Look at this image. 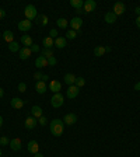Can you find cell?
<instances>
[{"label":"cell","mask_w":140,"mask_h":157,"mask_svg":"<svg viewBox=\"0 0 140 157\" xmlns=\"http://www.w3.org/2000/svg\"><path fill=\"white\" fill-rule=\"evenodd\" d=\"M46 122H48V119H46V117H44V115L38 119V124H39L41 126H45V125H46Z\"/></svg>","instance_id":"obj_34"},{"label":"cell","mask_w":140,"mask_h":157,"mask_svg":"<svg viewBox=\"0 0 140 157\" xmlns=\"http://www.w3.org/2000/svg\"><path fill=\"white\" fill-rule=\"evenodd\" d=\"M56 24H58V27L59 28H67V25H69V21L66 20V18H58V21H56Z\"/></svg>","instance_id":"obj_26"},{"label":"cell","mask_w":140,"mask_h":157,"mask_svg":"<svg viewBox=\"0 0 140 157\" xmlns=\"http://www.w3.org/2000/svg\"><path fill=\"white\" fill-rule=\"evenodd\" d=\"M136 25H137V28H140V16L136 18Z\"/></svg>","instance_id":"obj_43"},{"label":"cell","mask_w":140,"mask_h":157,"mask_svg":"<svg viewBox=\"0 0 140 157\" xmlns=\"http://www.w3.org/2000/svg\"><path fill=\"white\" fill-rule=\"evenodd\" d=\"M35 66H36V68H39V69L46 68V66H48V59H46V58H44V56L36 58V61H35Z\"/></svg>","instance_id":"obj_19"},{"label":"cell","mask_w":140,"mask_h":157,"mask_svg":"<svg viewBox=\"0 0 140 157\" xmlns=\"http://www.w3.org/2000/svg\"><path fill=\"white\" fill-rule=\"evenodd\" d=\"M86 84V80H84V77H77L76 79V83H74V86H77L79 89H81L83 86Z\"/></svg>","instance_id":"obj_32"},{"label":"cell","mask_w":140,"mask_h":157,"mask_svg":"<svg viewBox=\"0 0 140 157\" xmlns=\"http://www.w3.org/2000/svg\"><path fill=\"white\" fill-rule=\"evenodd\" d=\"M10 147H11V150H14V152H18V150L21 149V139L14 137L13 140H10Z\"/></svg>","instance_id":"obj_17"},{"label":"cell","mask_w":140,"mask_h":157,"mask_svg":"<svg viewBox=\"0 0 140 157\" xmlns=\"http://www.w3.org/2000/svg\"><path fill=\"white\" fill-rule=\"evenodd\" d=\"M10 104H11V107L14 109H21L23 107H24V100H21V98H18V97H14V98H11V101H10Z\"/></svg>","instance_id":"obj_9"},{"label":"cell","mask_w":140,"mask_h":157,"mask_svg":"<svg viewBox=\"0 0 140 157\" xmlns=\"http://www.w3.org/2000/svg\"><path fill=\"white\" fill-rule=\"evenodd\" d=\"M116 18H118V17H116L112 11H108L107 14H105V17H104L105 23H108V24H114V23L116 21Z\"/></svg>","instance_id":"obj_23"},{"label":"cell","mask_w":140,"mask_h":157,"mask_svg":"<svg viewBox=\"0 0 140 157\" xmlns=\"http://www.w3.org/2000/svg\"><path fill=\"white\" fill-rule=\"evenodd\" d=\"M49 90H51L53 94L60 93V90H62V83H60L59 80H51V83H49Z\"/></svg>","instance_id":"obj_7"},{"label":"cell","mask_w":140,"mask_h":157,"mask_svg":"<svg viewBox=\"0 0 140 157\" xmlns=\"http://www.w3.org/2000/svg\"><path fill=\"white\" fill-rule=\"evenodd\" d=\"M125 11H126V6H125L122 2H116V3L114 4V7H112V13H114L116 17L120 16V14H123Z\"/></svg>","instance_id":"obj_4"},{"label":"cell","mask_w":140,"mask_h":157,"mask_svg":"<svg viewBox=\"0 0 140 157\" xmlns=\"http://www.w3.org/2000/svg\"><path fill=\"white\" fill-rule=\"evenodd\" d=\"M135 90H136V91H140V81H137L136 84H135Z\"/></svg>","instance_id":"obj_42"},{"label":"cell","mask_w":140,"mask_h":157,"mask_svg":"<svg viewBox=\"0 0 140 157\" xmlns=\"http://www.w3.org/2000/svg\"><path fill=\"white\" fill-rule=\"evenodd\" d=\"M42 45H44L45 48H49V49H52V46L55 45V41L51 38V36H45L44 41H42Z\"/></svg>","instance_id":"obj_24"},{"label":"cell","mask_w":140,"mask_h":157,"mask_svg":"<svg viewBox=\"0 0 140 157\" xmlns=\"http://www.w3.org/2000/svg\"><path fill=\"white\" fill-rule=\"evenodd\" d=\"M76 13L77 14H81V13H84V10L83 8H79V10H76Z\"/></svg>","instance_id":"obj_47"},{"label":"cell","mask_w":140,"mask_h":157,"mask_svg":"<svg viewBox=\"0 0 140 157\" xmlns=\"http://www.w3.org/2000/svg\"><path fill=\"white\" fill-rule=\"evenodd\" d=\"M41 55H42L44 58H46V59H49V58L53 56V49L44 48V49H42V52H41Z\"/></svg>","instance_id":"obj_25"},{"label":"cell","mask_w":140,"mask_h":157,"mask_svg":"<svg viewBox=\"0 0 140 157\" xmlns=\"http://www.w3.org/2000/svg\"><path fill=\"white\" fill-rule=\"evenodd\" d=\"M49 129H51V133L53 136H60L63 133L64 129V124L62 119H53L51 124H49Z\"/></svg>","instance_id":"obj_1"},{"label":"cell","mask_w":140,"mask_h":157,"mask_svg":"<svg viewBox=\"0 0 140 157\" xmlns=\"http://www.w3.org/2000/svg\"><path fill=\"white\" fill-rule=\"evenodd\" d=\"M111 51H112L111 46H105V52H111Z\"/></svg>","instance_id":"obj_45"},{"label":"cell","mask_w":140,"mask_h":157,"mask_svg":"<svg viewBox=\"0 0 140 157\" xmlns=\"http://www.w3.org/2000/svg\"><path fill=\"white\" fill-rule=\"evenodd\" d=\"M70 4H72L76 10H79V8H83L84 2H81V0H70Z\"/></svg>","instance_id":"obj_29"},{"label":"cell","mask_w":140,"mask_h":157,"mask_svg":"<svg viewBox=\"0 0 140 157\" xmlns=\"http://www.w3.org/2000/svg\"><path fill=\"white\" fill-rule=\"evenodd\" d=\"M66 41H67V39L63 38V36H58V38L55 39V46H56V48H59V49H63L64 46H66V44H67Z\"/></svg>","instance_id":"obj_20"},{"label":"cell","mask_w":140,"mask_h":157,"mask_svg":"<svg viewBox=\"0 0 140 157\" xmlns=\"http://www.w3.org/2000/svg\"><path fill=\"white\" fill-rule=\"evenodd\" d=\"M56 63H58V61H56L55 56H52V58H49L48 59V66H55Z\"/></svg>","instance_id":"obj_36"},{"label":"cell","mask_w":140,"mask_h":157,"mask_svg":"<svg viewBox=\"0 0 140 157\" xmlns=\"http://www.w3.org/2000/svg\"><path fill=\"white\" fill-rule=\"evenodd\" d=\"M31 27H32V23L30 20H23V21H20V23H18V30H20V31H23V32L30 31V30H31Z\"/></svg>","instance_id":"obj_12"},{"label":"cell","mask_w":140,"mask_h":157,"mask_svg":"<svg viewBox=\"0 0 140 157\" xmlns=\"http://www.w3.org/2000/svg\"><path fill=\"white\" fill-rule=\"evenodd\" d=\"M27 149H28V152H30V153H32V154L39 153V152H38V150H39V145H38V142H36V140L28 142Z\"/></svg>","instance_id":"obj_13"},{"label":"cell","mask_w":140,"mask_h":157,"mask_svg":"<svg viewBox=\"0 0 140 157\" xmlns=\"http://www.w3.org/2000/svg\"><path fill=\"white\" fill-rule=\"evenodd\" d=\"M31 114L35 119H39V118L44 115V114H42V108H41L39 105H34V107L31 108Z\"/></svg>","instance_id":"obj_16"},{"label":"cell","mask_w":140,"mask_h":157,"mask_svg":"<svg viewBox=\"0 0 140 157\" xmlns=\"http://www.w3.org/2000/svg\"><path fill=\"white\" fill-rule=\"evenodd\" d=\"M77 122V115L76 114H66L64 115V118H63V124L64 125H69V126H72V125H74Z\"/></svg>","instance_id":"obj_6"},{"label":"cell","mask_w":140,"mask_h":157,"mask_svg":"<svg viewBox=\"0 0 140 157\" xmlns=\"http://www.w3.org/2000/svg\"><path fill=\"white\" fill-rule=\"evenodd\" d=\"M34 157H44V154H41V153H36V154H34Z\"/></svg>","instance_id":"obj_48"},{"label":"cell","mask_w":140,"mask_h":157,"mask_svg":"<svg viewBox=\"0 0 140 157\" xmlns=\"http://www.w3.org/2000/svg\"><path fill=\"white\" fill-rule=\"evenodd\" d=\"M64 102V97L62 96L60 93H56L52 96V98H51V104H52L53 108H59V107H62Z\"/></svg>","instance_id":"obj_3"},{"label":"cell","mask_w":140,"mask_h":157,"mask_svg":"<svg viewBox=\"0 0 140 157\" xmlns=\"http://www.w3.org/2000/svg\"><path fill=\"white\" fill-rule=\"evenodd\" d=\"M97 7V3L95 0H87V2H84V6H83V10L86 14H88V13L94 11Z\"/></svg>","instance_id":"obj_5"},{"label":"cell","mask_w":140,"mask_h":157,"mask_svg":"<svg viewBox=\"0 0 140 157\" xmlns=\"http://www.w3.org/2000/svg\"><path fill=\"white\" fill-rule=\"evenodd\" d=\"M21 44L24 45L25 48H31V45L34 44V42H32V38L30 35H23L21 36Z\"/></svg>","instance_id":"obj_21"},{"label":"cell","mask_w":140,"mask_h":157,"mask_svg":"<svg viewBox=\"0 0 140 157\" xmlns=\"http://www.w3.org/2000/svg\"><path fill=\"white\" fill-rule=\"evenodd\" d=\"M3 39L7 42V44H11L13 41H14V34H13L10 30H7V31L3 32Z\"/></svg>","instance_id":"obj_22"},{"label":"cell","mask_w":140,"mask_h":157,"mask_svg":"<svg viewBox=\"0 0 140 157\" xmlns=\"http://www.w3.org/2000/svg\"><path fill=\"white\" fill-rule=\"evenodd\" d=\"M105 53V46H95L94 48V55L95 56H104Z\"/></svg>","instance_id":"obj_28"},{"label":"cell","mask_w":140,"mask_h":157,"mask_svg":"<svg viewBox=\"0 0 140 157\" xmlns=\"http://www.w3.org/2000/svg\"><path fill=\"white\" fill-rule=\"evenodd\" d=\"M8 49H10V52H20V45L16 41H13L11 44H8Z\"/></svg>","instance_id":"obj_27"},{"label":"cell","mask_w":140,"mask_h":157,"mask_svg":"<svg viewBox=\"0 0 140 157\" xmlns=\"http://www.w3.org/2000/svg\"><path fill=\"white\" fill-rule=\"evenodd\" d=\"M31 49L30 48H21L20 49V59L21 61H27V59H30V56H31Z\"/></svg>","instance_id":"obj_15"},{"label":"cell","mask_w":140,"mask_h":157,"mask_svg":"<svg viewBox=\"0 0 140 157\" xmlns=\"http://www.w3.org/2000/svg\"><path fill=\"white\" fill-rule=\"evenodd\" d=\"M135 13L137 14V17L140 16V7H136V10H135Z\"/></svg>","instance_id":"obj_44"},{"label":"cell","mask_w":140,"mask_h":157,"mask_svg":"<svg viewBox=\"0 0 140 157\" xmlns=\"http://www.w3.org/2000/svg\"><path fill=\"white\" fill-rule=\"evenodd\" d=\"M2 125H3V117L0 115V128H2Z\"/></svg>","instance_id":"obj_49"},{"label":"cell","mask_w":140,"mask_h":157,"mask_svg":"<svg viewBox=\"0 0 140 157\" xmlns=\"http://www.w3.org/2000/svg\"><path fill=\"white\" fill-rule=\"evenodd\" d=\"M0 156H2V150H0Z\"/></svg>","instance_id":"obj_50"},{"label":"cell","mask_w":140,"mask_h":157,"mask_svg":"<svg viewBox=\"0 0 140 157\" xmlns=\"http://www.w3.org/2000/svg\"><path fill=\"white\" fill-rule=\"evenodd\" d=\"M36 124H38V119H35L34 117H28V118H25V122H24V126H25V129H34L36 126Z\"/></svg>","instance_id":"obj_10"},{"label":"cell","mask_w":140,"mask_h":157,"mask_svg":"<svg viewBox=\"0 0 140 157\" xmlns=\"http://www.w3.org/2000/svg\"><path fill=\"white\" fill-rule=\"evenodd\" d=\"M34 79H35L36 81H39L41 79H42V73H41V72H36L35 74H34Z\"/></svg>","instance_id":"obj_39"},{"label":"cell","mask_w":140,"mask_h":157,"mask_svg":"<svg viewBox=\"0 0 140 157\" xmlns=\"http://www.w3.org/2000/svg\"><path fill=\"white\" fill-rule=\"evenodd\" d=\"M4 17H6V11L3 8H0V18H4Z\"/></svg>","instance_id":"obj_41"},{"label":"cell","mask_w":140,"mask_h":157,"mask_svg":"<svg viewBox=\"0 0 140 157\" xmlns=\"http://www.w3.org/2000/svg\"><path fill=\"white\" fill-rule=\"evenodd\" d=\"M76 36H77V31H74V30H69L66 32V39H74Z\"/></svg>","instance_id":"obj_31"},{"label":"cell","mask_w":140,"mask_h":157,"mask_svg":"<svg viewBox=\"0 0 140 157\" xmlns=\"http://www.w3.org/2000/svg\"><path fill=\"white\" fill-rule=\"evenodd\" d=\"M81 25H83V21H81L80 17H74V18H72V20H70V28L74 30V31L80 30Z\"/></svg>","instance_id":"obj_11"},{"label":"cell","mask_w":140,"mask_h":157,"mask_svg":"<svg viewBox=\"0 0 140 157\" xmlns=\"http://www.w3.org/2000/svg\"><path fill=\"white\" fill-rule=\"evenodd\" d=\"M79 93H80V89L77 87V86H69L67 91H66V96L69 97V98H76L77 96H79Z\"/></svg>","instance_id":"obj_8"},{"label":"cell","mask_w":140,"mask_h":157,"mask_svg":"<svg viewBox=\"0 0 140 157\" xmlns=\"http://www.w3.org/2000/svg\"><path fill=\"white\" fill-rule=\"evenodd\" d=\"M25 90H27V84L25 83H20L18 84V91L20 93H25Z\"/></svg>","instance_id":"obj_35"},{"label":"cell","mask_w":140,"mask_h":157,"mask_svg":"<svg viewBox=\"0 0 140 157\" xmlns=\"http://www.w3.org/2000/svg\"><path fill=\"white\" fill-rule=\"evenodd\" d=\"M41 80H42V81H45V83H46V81L49 80V76H48V74H42V79H41Z\"/></svg>","instance_id":"obj_40"},{"label":"cell","mask_w":140,"mask_h":157,"mask_svg":"<svg viewBox=\"0 0 140 157\" xmlns=\"http://www.w3.org/2000/svg\"><path fill=\"white\" fill-rule=\"evenodd\" d=\"M35 90H36V93H38V94H44V93H46L48 86H46L45 81L39 80V81H36V83H35Z\"/></svg>","instance_id":"obj_14"},{"label":"cell","mask_w":140,"mask_h":157,"mask_svg":"<svg viewBox=\"0 0 140 157\" xmlns=\"http://www.w3.org/2000/svg\"><path fill=\"white\" fill-rule=\"evenodd\" d=\"M76 79L77 77L73 74V73H67V74H64V77H63V80H64V83L67 86H73L74 83H76Z\"/></svg>","instance_id":"obj_18"},{"label":"cell","mask_w":140,"mask_h":157,"mask_svg":"<svg viewBox=\"0 0 140 157\" xmlns=\"http://www.w3.org/2000/svg\"><path fill=\"white\" fill-rule=\"evenodd\" d=\"M24 14H25V20L32 21L34 18H36V17H38L36 7H35V6H32V4H28L27 7H25V10H24Z\"/></svg>","instance_id":"obj_2"},{"label":"cell","mask_w":140,"mask_h":157,"mask_svg":"<svg viewBox=\"0 0 140 157\" xmlns=\"http://www.w3.org/2000/svg\"><path fill=\"white\" fill-rule=\"evenodd\" d=\"M49 36H51L52 39H53V38L56 39V38H58V30H55V28L51 30V32H49Z\"/></svg>","instance_id":"obj_37"},{"label":"cell","mask_w":140,"mask_h":157,"mask_svg":"<svg viewBox=\"0 0 140 157\" xmlns=\"http://www.w3.org/2000/svg\"><path fill=\"white\" fill-rule=\"evenodd\" d=\"M36 20H38V23H39L41 25L48 24V16H45V14H39V16L36 17Z\"/></svg>","instance_id":"obj_30"},{"label":"cell","mask_w":140,"mask_h":157,"mask_svg":"<svg viewBox=\"0 0 140 157\" xmlns=\"http://www.w3.org/2000/svg\"><path fill=\"white\" fill-rule=\"evenodd\" d=\"M0 145H2V146H7V145H10V140H8L6 136H2V137H0Z\"/></svg>","instance_id":"obj_33"},{"label":"cell","mask_w":140,"mask_h":157,"mask_svg":"<svg viewBox=\"0 0 140 157\" xmlns=\"http://www.w3.org/2000/svg\"><path fill=\"white\" fill-rule=\"evenodd\" d=\"M30 49H31V52H39V46H38L36 44H32Z\"/></svg>","instance_id":"obj_38"},{"label":"cell","mask_w":140,"mask_h":157,"mask_svg":"<svg viewBox=\"0 0 140 157\" xmlns=\"http://www.w3.org/2000/svg\"><path fill=\"white\" fill-rule=\"evenodd\" d=\"M3 96H4V90L0 89V98H3Z\"/></svg>","instance_id":"obj_46"}]
</instances>
